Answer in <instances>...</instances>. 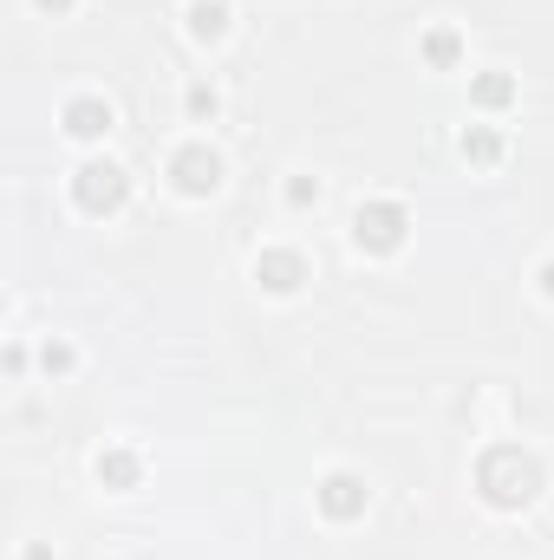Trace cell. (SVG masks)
Wrapping results in <instances>:
<instances>
[{"mask_svg":"<svg viewBox=\"0 0 554 560\" xmlns=\"http://www.w3.org/2000/svg\"><path fill=\"white\" fill-rule=\"evenodd\" d=\"M476 489L489 509H529L542 495V456L522 443H496L476 456Z\"/></svg>","mask_w":554,"mask_h":560,"instance_id":"obj_1","label":"cell"},{"mask_svg":"<svg viewBox=\"0 0 554 560\" xmlns=\"http://www.w3.org/2000/svg\"><path fill=\"white\" fill-rule=\"evenodd\" d=\"M72 202H79L85 215H118V209L131 202V170L112 163V156L79 163V176H72Z\"/></svg>","mask_w":554,"mask_h":560,"instance_id":"obj_2","label":"cell"},{"mask_svg":"<svg viewBox=\"0 0 554 560\" xmlns=\"http://www.w3.org/2000/svg\"><path fill=\"white\" fill-rule=\"evenodd\" d=\"M405 229H412L405 202H359V215H353V242H359L366 255H392V248H405Z\"/></svg>","mask_w":554,"mask_h":560,"instance_id":"obj_3","label":"cell"},{"mask_svg":"<svg viewBox=\"0 0 554 560\" xmlns=\"http://www.w3.org/2000/svg\"><path fill=\"white\" fill-rule=\"evenodd\" d=\"M170 183H176V196H216L222 189V156L209 143H183L170 156Z\"/></svg>","mask_w":554,"mask_h":560,"instance_id":"obj_4","label":"cell"},{"mask_svg":"<svg viewBox=\"0 0 554 560\" xmlns=\"http://www.w3.org/2000/svg\"><path fill=\"white\" fill-rule=\"evenodd\" d=\"M313 502H320V515H326V522H359V515H366V502H372V489H366L353 469H333V476L313 489Z\"/></svg>","mask_w":554,"mask_h":560,"instance_id":"obj_5","label":"cell"},{"mask_svg":"<svg viewBox=\"0 0 554 560\" xmlns=\"http://www.w3.org/2000/svg\"><path fill=\"white\" fill-rule=\"evenodd\" d=\"M255 280H262L268 293H300V287H307V255H293V248H262V255H255Z\"/></svg>","mask_w":554,"mask_h":560,"instance_id":"obj_6","label":"cell"},{"mask_svg":"<svg viewBox=\"0 0 554 560\" xmlns=\"http://www.w3.org/2000/svg\"><path fill=\"white\" fill-rule=\"evenodd\" d=\"M112 125H118V118H112V105H105V98H72V105H66V131H72V138H105V131H112Z\"/></svg>","mask_w":554,"mask_h":560,"instance_id":"obj_7","label":"cell"},{"mask_svg":"<svg viewBox=\"0 0 554 560\" xmlns=\"http://www.w3.org/2000/svg\"><path fill=\"white\" fill-rule=\"evenodd\" d=\"M229 33V0H189V39L216 46Z\"/></svg>","mask_w":554,"mask_h":560,"instance_id":"obj_8","label":"cell"},{"mask_svg":"<svg viewBox=\"0 0 554 560\" xmlns=\"http://www.w3.org/2000/svg\"><path fill=\"white\" fill-rule=\"evenodd\" d=\"M470 105L509 112V105H516V79H509V72H476V79H470Z\"/></svg>","mask_w":554,"mask_h":560,"instance_id":"obj_9","label":"cell"},{"mask_svg":"<svg viewBox=\"0 0 554 560\" xmlns=\"http://www.w3.org/2000/svg\"><path fill=\"white\" fill-rule=\"evenodd\" d=\"M424 59H430L437 72H450V66L463 59V33H457V26H430V33H424Z\"/></svg>","mask_w":554,"mask_h":560,"instance_id":"obj_10","label":"cell"},{"mask_svg":"<svg viewBox=\"0 0 554 560\" xmlns=\"http://www.w3.org/2000/svg\"><path fill=\"white\" fill-rule=\"evenodd\" d=\"M99 482H105V489H131V482H138V456H131V450H105V456H99Z\"/></svg>","mask_w":554,"mask_h":560,"instance_id":"obj_11","label":"cell"},{"mask_svg":"<svg viewBox=\"0 0 554 560\" xmlns=\"http://www.w3.org/2000/svg\"><path fill=\"white\" fill-rule=\"evenodd\" d=\"M463 156H470L476 170H489V163H503V138H496L489 125H470V131H463Z\"/></svg>","mask_w":554,"mask_h":560,"instance_id":"obj_12","label":"cell"},{"mask_svg":"<svg viewBox=\"0 0 554 560\" xmlns=\"http://www.w3.org/2000/svg\"><path fill=\"white\" fill-rule=\"evenodd\" d=\"M183 105H189V118H216V105H222V98H216L209 85H189V98H183Z\"/></svg>","mask_w":554,"mask_h":560,"instance_id":"obj_13","label":"cell"},{"mask_svg":"<svg viewBox=\"0 0 554 560\" xmlns=\"http://www.w3.org/2000/svg\"><path fill=\"white\" fill-rule=\"evenodd\" d=\"M313 196H320V189H313V183H307V176H293V183H287V202H293V209H307V202H313Z\"/></svg>","mask_w":554,"mask_h":560,"instance_id":"obj_14","label":"cell"},{"mask_svg":"<svg viewBox=\"0 0 554 560\" xmlns=\"http://www.w3.org/2000/svg\"><path fill=\"white\" fill-rule=\"evenodd\" d=\"M39 359H46V372H66V365H72V346H46Z\"/></svg>","mask_w":554,"mask_h":560,"instance_id":"obj_15","label":"cell"},{"mask_svg":"<svg viewBox=\"0 0 554 560\" xmlns=\"http://www.w3.org/2000/svg\"><path fill=\"white\" fill-rule=\"evenodd\" d=\"M39 7H46V13H72V0H39Z\"/></svg>","mask_w":554,"mask_h":560,"instance_id":"obj_16","label":"cell"},{"mask_svg":"<svg viewBox=\"0 0 554 560\" xmlns=\"http://www.w3.org/2000/svg\"><path fill=\"white\" fill-rule=\"evenodd\" d=\"M542 293H549V300H554V261H549V268H542Z\"/></svg>","mask_w":554,"mask_h":560,"instance_id":"obj_17","label":"cell"}]
</instances>
